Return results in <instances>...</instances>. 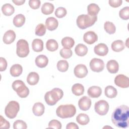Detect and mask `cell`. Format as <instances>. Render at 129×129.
Returning a JSON list of instances; mask_svg holds the SVG:
<instances>
[{
    "mask_svg": "<svg viewBox=\"0 0 129 129\" xmlns=\"http://www.w3.org/2000/svg\"><path fill=\"white\" fill-rule=\"evenodd\" d=\"M111 120L115 126L119 128H126L129 124V108L122 105L115 109L111 115Z\"/></svg>",
    "mask_w": 129,
    "mask_h": 129,
    "instance_id": "1",
    "label": "cell"
},
{
    "mask_svg": "<svg viewBox=\"0 0 129 129\" xmlns=\"http://www.w3.org/2000/svg\"><path fill=\"white\" fill-rule=\"evenodd\" d=\"M63 95V92L62 90L58 88H55L45 93L44 99L48 105L52 106L55 105L58 100L61 99Z\"/></svg>",
    "mask_w": 129,
    "mask_h": 129,
    "instance_id": "2",
    "label": "cell"
},
{
    "mask_svg": "<svg viewBox=\"0 0 129 129\" xmlns=\"http://www.w3.org/2000/svg\"><path fill=\"white\" fill-rule=\"evenodd\" d=\"M96 16H92L88 14H82L79 15L77 19L78 27L81 29H85L92 26L97 21Z\"/></svg>",
    "mask_w": 129,
    "mask_h": 129,
    "instance_id": "3",
    "label": "cell"
},
{
    "mask_svg": "<svg viewBox=\"0 0 129 129\" xmlns=\"http://www.w3.org/2000/svg\"><path fill=\"white\" fill-rule=\"evenodd\" d=\"M56 115L61 118H70L74 116L76 113V108L73 104L61 105L56 110Z\"/></svg>",
    "mask_w": 129,
    "mask_h": 129,
    "instance_id": "4",
    "label": "cell"
},
{
    "mask_svg": "<svg viewBox=\"0 0 129 129\" xmlns=\"http://www.w3.org/2000/svg\"><path fill=\"white\" fill-rule=\"evenodd\" d=\"M12 88L17 95L21 98H26L29 94V90L21 80L15 81L12 84Z\"/></svg>",
    "mask_w": 129,
    "mask_h": 129,
    "instance_id": "5",
    "label": "cell"
},
{
    "mask_svg": "<svg viewBox=\"0 0 129 129\" xmlns=\"http://www.w3.org/2000/svg\"><path fill=\"white\" fill-rule=\"evenodd\" d=\"M20 110V105L18 102L15 101H10L5 107V113L9 118H14Z\"/></svg>",
    "mask_w": 129,
    "mask_h": 129,
    "instance_id": "6",
    "label": "cell"
},
{
    "mask_svg": "<svg viewBox=\"0 0 129 129\" xmlns=\"http://www.w3.org/2000/svg\"><path fill=\"white\" fill-rule=\"evenodd\" d=\"M17 54L20 57H26L29 53L28 42L25 39H20L17 43Z\"/></svg>",
    "mask_w": 129,
    "mask_h": 129,
    "instance_id": "7",
    "label": "cell"
},
{
    "mask_svg": "<svg viewBox=\"0 0 129 129\" xmlns=\"http://www.w3.org/2000/svg\"><path fill=\"white\" fill-rule=\"evenodd\" d=\"M94 109L96 113L100 115H104L107 114L109 110V104L107 101L100 100L95 104Z\"/></svg>",
    "mask_w": 129,
    "mask_h": 129,
    "instance_id": "8",
    "label": "cell"
},
{
    "mask_svg": "<svg viewBox=\"0 0 129 129\" xmlns=\"http://www.w3.org/2000/svg\"><path fill=\"white\" fill-rule=\"evenodd\" d=\"M89 64L91 70L95 72H101L104 68V63L103 61L99 58H94L92 59Z\"/></svg>",
    "mask_w": 129,
    "mask_h": 129,
    "instance_id": "9",
    "label": "cell"
},
{
    "mask_svg": "<svg viewBox=\"0 0 129 129\" xmlns=\"http://www.w3.org/2000/svg\"><path fill=\"white\" fill-rule=\"evenodd\" d=\"M114 83L119 87L122 88H128L129 87V79L124 75L119 74L115 77Z\"/></svg>",
    "mask_w": 129,
    "mask_h": 129,
    "instance_id": "10",
    "label": "cell"
},
{
    "mask_svg": "<svg viewBox=\"0 0 129 129\" xmlns=\"http://www.w3.org/2000/svg\"><path fill=\"white\" fill-rule=\"evenodd\" d=\"M74 72L75 75L77 78H83L88 74V70L85 65L79 64L75 67Z\"/></svg>",
    "mask_w": 129,
    "mask_h": 129,
    "instance_id": "11",
    "label": "cell"
},
{
    "mask_svg": "<svg viewBox=\"0 0 129 129\" xmlns=\"http://www.w3.org/2000/svg\"><path fill=\"white\" fill-rule=\"evenodd\" d=\"M83 40L86 43L92 44L97 41L98 36L94 32L89 31L84 34Z\"/></svg>",
    "mask_w": 129,
    "mask_h": 129,
    "instance_id": "12",
    "label": "cell"
},
{
    "mask_svg": "<svg viewBox=\"0 0 129 129\" xmlns=\"http://www.w3.org/2000/svg\"><path fill=\"white\" fill-rule=\"evenodd\" d=\"M78 105L81 110L83 111L88 110L91 107V100L88 97L83 96L79 99Z\"/></svg>",
    "mask_w": 129,
    "mask_h": 129,
    "instance_id": "13",
    "label": "cell"
},
{
    "mask_svg": "<svg viewBox=\"0 0 129 129\" xmlns=\"http://www.w3.org/2000/svg\"><path fill=\"white\" fill-rule=\"evenodd\" d=\"M95 54L99 56H105L108 52V48L104 43H99L96 45L94 48Z\"/></svg>",
    "mask_w": 129,
    "mask_h": 129,
    "instance_id": "14",
    "label": "cell"
},
{
    "mask_svg": "<svg viewBox=\"0 0 129 129\" xmlns=\"http://www.w3.org/2000/svg\"><path fill=\"white\" fill-rule=\"evenodd\" d=\"M45 25L46 28L49 31L55 30L58 25V21L54 17H49L45 21Z\"/></svg>",
    "mask_w": 129,
    "mask_h": 129,
    "instance_id": "15",
    "label": "cell"
},
{
    "mask_svg": "<svg viewBox=\"0 0 129 129\" xmlns=\"http://www.w3.org/2000/svg\"><path fill=\"white\" fill-rule=\"evenodd\" d=\"M16 38V34L12 30L7 31L4 35L3 41L5 44H10L15 40Z\"/></svg>",
    "mask_w": 129,
    "mask_h": 129,
    "instance_id": "16",
    "label": "cell"
},
{
    "mask_svg": "<svg viewBox=\"0 0 129 129\" xmlns=\"http://www.w3.org/2000/svg\"><path fill=\"white\" fill-rule=\"evenodd\" d=\"M88 95L92 98H98L102 93V89L100 87L93 86L90 87L87 91Z\"/></svg>",
    "mask_w": 129,
    "mask_h": 129,
    "instance_id": "17",
    "label": "cell"
},
{
    "mask_svg": "<svg viewBox=\"0 0 129 129\" xmlns=\"http://www.w3.org/2000/svg\"><path fill=\"white\" fill-rule=\"evenodd\" d=\"M106 68L110 73L115 74L118 71L119 65L117 61L114 59H111L107 62L106 64Z\"/></svg>",
    "mask_w": 129,
    "mask_h": 129,
    "instance_id": "18",
    "label": "cell"
},
{
    "mask_svg": "<svg viewBox=\"0 0 129 129\" xmlns=\"http://www.w3.org/2000/svg\"><path fill=\"white\" fill-rule=\"evenodd\" d=\"M35 63L36 66L40 68L45 67L48 62V59L44 55H39L35 58Z\"/></svg>",
    "mask_w": 129,
    "mask_h": 129,
    "instance_id": "19",
    "label": "cell"
},
{
    "mask_svg": "<svg viewBox=\"0 0 129 129\" xmlns=\"http://www.w3.org/2000/svg\"><path fill=\"white\" fill-rule=\"evenodd\" d=\"M44 106L41 102L35 103L32 108V111L34 114L37 116L42 115L44 112Z\"/></svg>",
    "mask_w": 129,
    "mask_h": 129,
    "instance_id": "20",
    "label": "cell"
},
{
    "mask_svg": "<svg viewBox=\"0 0 129 129\" xmlns=\"http://www.w3.org/2000/svg\"><path fill=\"white\" fill-rule=\"evenodd\" d=\"M39 80V75L34 72L30 73L27 78V82L30 85L37 84Z\"/></svg>",
    "mask_w": 129,
    "mask_h": 129,
    "instance_id": "21",
    "label": "cell"
},
{
    "mask_svg": "<svg viewBox=\"0 0 129 129\" xmlns=\"http://www.w3.org/2000/svg\"><path fill=\"white\" fill-rule=\"evenodd\" d=\"M32 47L35 52H40L43 49V42L41 39H34L32 43Z\"/></svg>",
    "mask_w": 129,
    "mask_h": 129,
    "instance_id": "22",
    "label": "cell"
},
{
    "mask_svg": "<svg viewBox=\"0 0 129 129\" xmlns=\"http://www.w3.org/2000/svg\"><path fill=\"white\" fill-rule=\"evenodd\" d=\"M76 54L80 56H83L85 55L88 52L87 47L83 44H78L75 48Z\"/></svg>",
    "mask_w": 129,
    "mask_h": 129,
    "instance_id": "23",
    "label": "cell"
},
{
    "mask_svg": "<svg viewBox=\"0 0 129 129\" xmlns=\"http://www.w3.org/2000/svg\"><path fill=\"white\" fill-rule=\"evenodd\" d=\"M10 74L14 77L19 76L22 73V67L19 64H15L13 65L10 68Z\"/></svg>",
    "mask_w": 129,
    "mask_h": 129,
    "instance_id": "24",
    "label": "cell"
},
{
    "mask_svg": "<svg viewBox=\"0 0 129 129\" xmlns=\"http://www.w3.org/2000/svg\"><path fill=\"white\" fill-rule=\"evenodd\" d=\"M125 45L124 42L120 40H117L113 41L111 44L112 49L115 52H119L124 49Z\"/></svg>",
    "mask_w": 129,
    "mask_h": 129,
    "instance_id": "25",
    "label": "cell"
},
{
    "mask_svg": "<svg viewBox=\"0 0 129 129\" xmlns=\"http://www.w3.org/2000/svg\"><path fill=\"white\" fill-rule=\"evenodd\" d=\"M61 44L64 48L71 49L75 44L74 39L70 37H65L61 40Z\"/></svg>",
    "mask_w": 129,
    "mask_h": 129,
    "instance_id": "26",
    "label": "cell"
},
{
    "mask_svg": "<svg viewBox=\"0 0 129 129\" xmlns=\"http://www.w3.org/2000/svg\"><path fill=\"white\" fill-rule=\"evenodd\" d=\"M104 93L105 96L110 98L115 97L117 94V90L112 86H107L105 88Z\"/></svg>",
    "mask_w": 129,
    "mask_h": 129,
    "instance_id": "27",
    "label": "cell"
},
{
    "mask_svg": "<svg viewBox=\"0 0 129 129\" xmlns=\"http://www.w3.org/2000/svg\"><path fill=\"white\" fill-rule=\"evenodd\" d=\"M54 7L50 3H45L41 7V12L44 15L51 14L54 11Z\"/></svg>",
    "mask_w": 129,
    "mask_h": 129,
    "instance_id": "28",
    "label": "cell"
},
{
    "mask_svg": "<svg viewBox=\"0 0 129 129\" xmlns=\"http://www.w3.org/2000/svg\"><path fill=\"white\" fill-rule=\"evenodd\" d=\"M25 22V16L21 14H18L13 19V24L17 27L22 26Z\"/></svg>",
    "mask_w": 129,
    "mask_h": 129,
    "instance_id": "29",
    "label": "cell"
},
{
    "mask_svg": "<svg viewBox=\"0 0 129 129\" xmlns=\"http://www.w3.org/2000/svg\"><path fill=\"white\" fill-rule=\"evenodd\" d=\"M72 91L74 95L76 96H80L83 95L84 93V87L82 84L76 83L72 86Z\"/></svg>",
    "mask_w": 129,
    "mask_h": 129,
    "instance_id": "30",
    "label": "cell"
},
{
    "mask_svg": "<svg viewBox=\"0 0 129 129\" xmlns=\"http://www.w3.org/2000/svg\"><path fill=\"white\" fill-rule=\"evenodd\" d=\"M2 11L5 16L12 15L15 11L14 7L10 4H5L2 7Z\"/></svg>",
    "mask_w": 129,
    "mask_h": 129,
    "instance_id": "31",
    "label": "cell"
},
{
    "mask_svg": "<svg viewBox=\"0 0 129 129\" xmlns=\"http://www.w3.org/2000/svg\"><path fill=\"white\" fill-rule=\"evenodd\" d=\"M76 121L80 124L84 125L89 123L90 118L87 114L85 113H80L77 116Z\"/></svg>",
    "mask_w": 129,
    "mask_h": 129,
    "instance_id": "32",
    "label": "cell"
},
{
    "mask_svg": "<svg viewBox=\"0 0 129 129\" xmlns=\"http://www.w3.org/2000/svg\"><path fill=\"white\" fill-rule=\"evenodd\" d=\"M100 11L99 6L94 3L89 4L87 7L88 14L92 16H96Z\"/></svg>",
    "mask_w": 129,
    "mask_h": 129,
    "instance_id": "33",
    "label": "cell"
},
{
    "mask_svg": "<svg viewBox=\"0 0 129 129\" xmlns=\"http://www.w3.org/2000/svg\"><path fill=\"white\" fill-rule=\"evenodd\" d=\"M46 47L47 49L50 51H54L57 49L58 44L55 40L50 39L47 41L46 43Z\"/></svg>",
    "mask_w": 129,
    "mask_h": 129,
    "instance_id": "34",
    "label": "cell"
},
{
    "mask_svg": "<svg viewBox=\"0 0 129 129\" xmlns=\"http://www.w3.org/2000/svg\"><path fill=\"white\" fill-rule=\"evenodd\" d=\"M104 28L106 32L109 34H114L116 31V27L114 24L109 21L105 22L104 24Z\"/></svg>",
    "mask_w": 129,
    "mask_h": 129,
    "instance_id": "35",
    "label": "cell"
},
{
    "mask_svg": "<svg viewBox=\"0 0 129 129\" xmlns=\"http://www.w3.org/2000/svg\"><path fill=\"white\" fill-rule=\"evenodd\" d=\"M57 68L61 72H66L69 68V63L65 60H59L57 63Z\"/></svg>",
    "mask_w": 129,
    "mask_h": 129,
    "instance_id": "36",
    "label": "cell"
},
{
    "mask_svg": "<svg viewBox=\"0 0 129 129\" xmlns=\"http://www.w3.org/2000/svg\"><path fill=\"white\" fill-rule=\"evenodd\" d=\"M119 16L123 20H128L129 19V7H125L119 11Z\"/></svg>",
    "mask_w": 129,
    "mask_h": 129,
    "instance_id": "37",
    "label": "cell"
},
{
    "mask_svg": "<svg viewBox=\"0 0 129 129\" xmlns=\"http://www.w3.org/2000/svg\"><path fill=\"white\" fill-rule=\"evenodd\" d=\"M46 32V27L42 23L39 24L35 29V34L36 35L41 36L45 34Z\"/></svg>",
    "mask_w": 129,
    "mask_h": 129,
    "instance_id": "38",
    "label": "cell"
},
{
    "mask_svg": "<svg viewBox=\"0 0 129 129\" xmlns=\"http://www.w3.org/2000/svg\"><path fill=\"white\" fill-rule=\"evenodd\" d=\"M13 128L14 129H26L27 128V124L22 120H17L13 123Z\"/></svg>",
    "mask_w": 129,
    "mask_h": 129,
    "instance_id": "39",
    "label": "cell"
},
{
    "mask_svg": "<svg viewBox=\"0 0 129 129\" xmlns=\"http://www.w3.org/2000/svg\"><path fill=\"white\" fill-rule=\"evenodd\" d=\"M59 54L62 57L67 59L72 56L73 52L71 49H66L63 48L60 50Z\"/></svg>",
    "mask_w": 129,
    "mask_h": 129,
    "instance_id": "40",
    "label": "cell"
},
{
    "mask_svg": "<svg viewBox=\"0 0 129 129\" xmlns=\"http://www.w3.org/2000/svg\"><path fill=\"white\" fill-rule=\"evenodd\" d=\"M67 13L66 9L63 7H58L55 11V15L58 18L64 17L67 15Z\"/></svg>",
    "mask_w": 129,
    "mask_h": 129,
    "instance_id": "41",
    "label": "cell"
},
{
    "mask_svg": "<svg viewBox=\"0 0 129 129\" xmlns=\"http://www.w3.org/2000/svg\"><path fill=\"white\" fill-rule=\"evenodd\" d=\"M48 128H53L56 129H60L61 128V123L57 120L52 119L50 121L48 125Z\"/></svg>",
    "mask_w": 129,
    "mask_h": 129,
    "instance_id": "42",
    "label": "cell"
},
{
    "mask_svg": "<svg viewBox=\"0 0 129 129\" xmlns=\"http://www.w3.org/2000/svg\"><path fill=\"white\" fill-rule=\"evenodd\" d=\"M41 2L39 0H30L29 5L32 9H37L40 6Z\"/></svg>",
    "mask_w": 129,
    "mask_h": 129,
    "instance_id": "43",
    "label": "cell"
},
{
    "mask_svg": "<svg viewBox=\"0 0 129 129\" xmlns=\"http://www.w3.org/2000/svg\"><path fill=\"white\" fill-rule=\"evenodd\" d=\"M10 127V124L9 121L6 120L3 116L1 115L0 121V128H9Z\"/></svg>",
    "mask_w": 129,
    "mask_h": 129,
    "instance_id": "44",
    "label": "cell"
},
{
    "mask_svg": "<svg viewBox=\"0 0 129 129\" xmlns=\"http://www.w3.org/2000/svg\"><path fill=\"white\" fill-rule=\"evenodd\" d=\"M109 4L110 6L113 8H117L121 5L122 1V0H109Z\"/></svg>",
    "mask_w": 129,
    "mask_h": 129,
    "instance_id": "45",
    "label": "cell"
},
{
    "mask_svg": "<svg viewBox=\"0 0 129 129\" xmlns=\"http://www.w3.org/2000/svg\"><path fill=\"white\" fill-rule=\"evenodd\" d=\"M7 67V62L5 58L0 57V71L2 72L5 71Z\"/></svg>",
    "mask_w": 129,
    "mask_h": 129,
    "instance_id": "46",
    "label": "cell"
},
{
    "mask_svg": "<svg viewBox=\"0 0 129 129\" xmlns=\"http://www.w3.org/2000/svg\"><path fill=\"white\" fill-rule=\"evenodd\" d=\"M67 129H78L79 126L74 122L69 123L66 126Z\"/></svg>",
    "mask_w": 129,
    "mask_h": 129,
    "instance_id": "47",
    "label": "cell"
},
{
    "mask_svg": "<svg viewBox=\"0 0 129 129\" xmlns=\"http://www.w3.org/2000/svg\"><path fill=\"white\" fill-rule=\"evenodd\" d=\"M12 2L16 5L17 6H20V5H23L25 2V0H16V1H12Z\"/></svg>",
    "mask_w": 129,
    "mask_h": 129,
    "instance_id": "48",
    "label": "cell"
}]
</instances>
